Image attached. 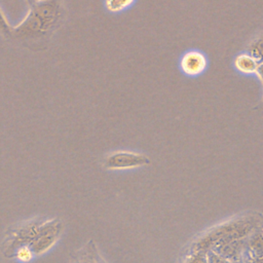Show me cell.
Segmentation results:
<instances>
[{
    "label": "cell",
    "mask_w": 263,
    "mask_h": 263,
    "mask_svg": "<svg viewBox=\"0 0 263 263\" xmlns=\"http://www.w3.org/2000/svg\"><path fill=\"white\" fill-rule=\"evenodd\" d=\"M248 52L252 54L258 63L263 62V35L257 37L250 43Z\"/></svg>",
    "instance_id": "cell-6"
},
{
    "label": "cell",
    "mask_w": 263,
    "mask_h": 263,
    "mask_svg": "<svg viewBox=\"0 0 263 263\" xmlns=\"http://www.w3.org/2000/svg\"><path fill=\"white\" fill-rule=\"evenodd\" d=\"M258 61L249 52H242L234 58L233 66L237 72L243 75H253L256 73Z\"/></svg>",
    "instance_id": "cell-4"
},
{
    "label": "cell",
    "mask_w": 263,
    "mask_h": 263,
    "mask_svg": "<svg viewBox=\"0 0 263 263\" xmlns=\"http://www.w3.org/2000/svg\"><path fill=\"white\" fill-rule=\"evenodd\" d=\"M26 1H27V3H28L30 6L34 3V0H26Z\"/></svg>",
    "instance_id": "cell-10"
},
{
    "label": "cell",
    "mask_w": 263,
    "mask_h": 263,
    "mask_svg": "<svg viewBox=\"0 0 263 263\" xmlns=\"http://www.w3.org/2000/svg\"><path fill=\"white\" fill-rule=\"evenodd\" d=\"M12 29H13V27L10 26L9 22L5 17V14L3 13L2 9L0 8V31H1V33L6 36H10V35H12Z\"/></svg>",
    "instance_id": "cell-8"
},
{
    "label": "cell",
    "mask_w": 263,
    "mask_h": 263,
    "mask_svg": "<svg viewBox=\"0 0 263 263\" xmlns=\"http://www.w3.org/2000/svg\"><path fill=\"white\" fill-rule=\"evenodd\" d=\"M148 158L143 154L130 151H117L108 155L104 164L109 170H122L141 166L148 163Z\"/></svg>",
    "instance_id": "cell-2"
},
{
    "label": "cell",
    "mask_w": 263,
    "mask_h": 263,
    "mask_svg": "<svg viewBox=\"0 0 263 263\" xmlns=\"http://www.w3.org/2000/svg\"><path fill=\"white\" fill-rule=\"evenodd\" d=\"M136 0H105V7L112 13L124 11L135 4Z\"/></svg>",
    "instance_id": "cell-5"
},
{
    "label": "cell",
    "mask_w": 263,
    "mask_h": 263,
    "mask_svg": "<svg viewBox=\"0 0 263 263\" xmlns=\"http://www.w3.org/2000/svg\"><path fill=\"white\" fill-rule=\"evenodd\" d=\"M255 75L257 76V78L259 79V81L261 82V84L263 85V62H262V63H259Z\"/></svg>",
    "instance_id": "cell-9"
},
{
    "label": "cell",
    "mask_w": 263,
    "mask_h": 263,
    "mask_svg": "<svg viewBox=\"0 0 263 263\" xmlns=\"http://www.w3.org/2000/svg\"><path fill=\"white\" fill-rule=\"evenodd\" d=\"M41 1H48V0H34V2H41Z\"/></svg>",
    "instance_id": "cell-11"
},
{
    "label": "cell",
    "mask_w": 263,
    "mask_h": 263,
    "mask_svg": "<svg viewBox=\"0 0 263 263\" xmlns=\"http://www.w3.org/2000/svg\"><path fill=\"white\" fill-rule=\"evenodd\" d=\"M181 71L190 77L201 75L208 68L209 61L206 55L198 49L187 50L180 59Z\"/></svg>",
    "instance_id": "cell-3"
},
{
    "label": "cell",
    "mask_w": 263,
    "mask_h": 263,
    "mask_svg": "<svg viewBox=\"0 0 263 263\" xmlns=\"http://www.w3.org/2000/svg\"><path fill=\"white\" fill-rule=\"evenodd\" d=\"M33 250L29 247H18L15 253L16 258L21 261V262H29L32 260L33 258Z\"/></svg>",
    "instance_id": "cell-7"
},
{
    "label": "cell",
    "mask_w": 263,
    "mask_h": 263,
    "mask_svg": "<svg viewBox=\"0 0 263 263\" xmlns=\"http://www.w3.org/2000/svg\"><path fill=\"white\" fill-rule=\"evenodd\" d=\"M60 15L61 5L58 0L34 2L27 16L12 29V34L22 38L39 37L57 25Z\"/></svg>",
    "instance_id": "cell-1"
}]
</instances>
